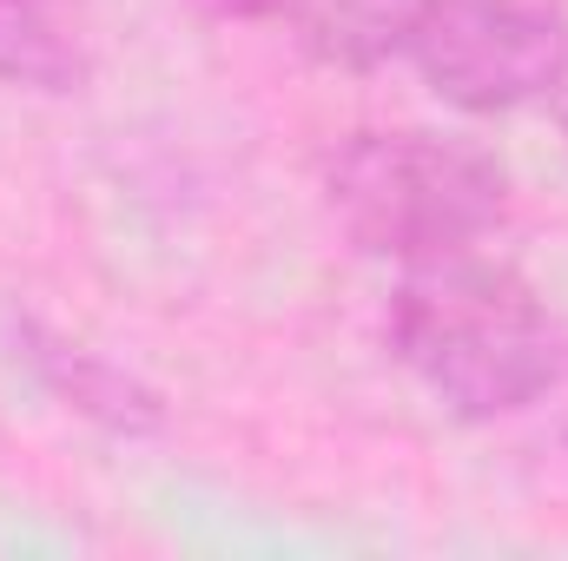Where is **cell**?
<instances>
[{
    "label": "cell",
    "instance_id": "obj_4",
    "mask_svg": "<svg viewBox=\"0 0 568 561\" xmlns=\"http://www.w3.org/2000/svg\"><path fill=\"white\" fill-rule=\"evenodd\" d=\"M93 80L87 0H0V86L67 100Z\"/></svg>",
    "mask_w": 568,
    "mask_h": 561
},
{
    "label": "cell",
    "instance_id": "obj_7",
    "mask_svg": "<svg viewBox=\"0 0 568 561\" xmlns=\"http://www.w3.org/2000/svg\"><path fill=\"white\" fill-rule=\"evenodd\" d=\"M219 13H232V20H272V13H284L291 0H212Z\"/></svg>",
    "mask_w": 568,
    "mask_h": 561
},
{
    "label": "cell",
    "instance_id": "obj_8",
    "mask_svg": "<svg viewBox=\"0 0 568 561\" xmlns=\"http://www.w3.org/2000/svg\"><path fill=\"white\" fill-rule=\"evenodd\" d=\"M549 100H556V126H562V140H568V73H562V86H556Z\"/></svg>",
    "mask_w": 568,
    "mask_h": 561
},
{
    "label": "cell",
    "instance_id": "obj_5",
    "mask_svg": "<svg viewBox=\"0 0 568 561\" xmlns=\"http://www.w3.org/2000/svg\"><path fill=\"white\" fill-rule=\"evenodd\" d=\"M27 364L40 370V384H47L67 410L106 422V429H120V436H145V429H159V417H165V404H159L152 384H140L133 370H120L113 357H100V350H87V344L27 330Z\"/></svg>",
    "mask_w": 568,
    "mask_h": 561
},
{
    "label": "cell",
    "instance_id": "obj_6",
    "mask_svg": "<svg viewBox=\"0 0 568 561\" xmlns=\"http://www.w3.org/2000/svg\"><path fill=\"white\" fill-rule=\"evenodd\" d=\"M424 13L429 0H291L284 7L297 40L324 67H344V73H371L384 60H404Z\"/></svg>",
    "mask_w": 568,
    "mask_h": 561
},
{
    "label": "cell",
    "instance_id": "obj_2",
    "mask_svg": "<svg viewBox=\"0 0 568 561\" xmlns=\"http://www.w3.org/2000/svg\"><path fill=\"white\" fill-rule=\"evenodd\" d=\"M324 212L364 258L429 265L476 252L509 218V172L449 133L371 126L324 159Z\"/></svg>",
    "mask_w": 568,
    "mask_h": 561
},
{
    "label": "cell",
    "instance_id": "obj_3",
    "mask_svg": "<svg viewBox=\"0 0 568 561\" xmlns=\"http://www.w3.org/2000/svg\"><path fill=\"white\" fill-rule=\"evenodd\" d=\"M404 60L456 113H516L562 86L568 13L556 0H429Z\"/></svg>",
    "mask_w": 568,
    "mask_h": 561
},
{
    "label": "cell",
    "instance_id": "obj_1",
    "mask_svg": "<svg viewBox=\"0 0 568 561\" xmlns=\"http://www.w3.org/2000/svg\"><path fill=\"white\" fill-rule=\"evenodd\" d=\"M390 350L463 422H503L568 377V337L549 304L476 252L404 265L390 297Z\"/></svg>",
    "mask_w": 568,
    "mask_h": 561
}]
</instances>
